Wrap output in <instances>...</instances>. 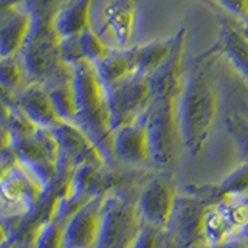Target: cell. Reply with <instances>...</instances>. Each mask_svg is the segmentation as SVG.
I'll return each mask as SVG.
<instances>
[{
	"label": "cell",
	"instance_id": "obj_1",
	"mask_svg": "<svg viewBox=\"0 0 248 248\" xmlns=\"http://www.w3.org/2000/svg\"><path fill=\"white\" fill-rule=\"evenodd\" d=\"M72 87L75 93V120L79 127L107 161L113 163V127L107 87L101 79L96 65L79 61L72 65Z\"/></svg>",
	"mask_w": 248,
	"mask_h": 248
},
{
	"label": "cell",
	"instance_id": "obj_2",
	"mask_svg": "<svg viewBox=\"0 0 248 248\" xmlns=\"http://www.w3.org/2000/svg\"><path fill=\"white\" fill-rule=\"evenodd\" d=\"M219 115V99L211 76L194 70L178 96V126L182 143L192 157L205 149Z\"/></svg>",
	"mask_w": 248,
	"mask_h": 248
},
{
	"label": "cell",
	"instance_id": "obj_3",
	"mask_svg": "<svg viewBox=\"0 0 248 248\" xmlns=\"http://www.w3.org/2000/svg\"><path fill=\"white\" fill-rule=\"evenodd\" d=\"M30 14V30L19 53L28 81L51 87L72 79V65L65 64L62 58V37L54 28L56 16L50 13Z\"/></svg>",
	"mask_w": 248,
	"mask_h": 248
},
{
	"label": "cell",
	"instance_id": "obj_4",
	"mask_svg": "<svg viewBox=\"0 0 248 248\" xmlns=\"http://www.w3.org/2000/svg\"><path fill=\"white\" fill-rule=\"evenodd\" d=\"M144 123L149 135L151 161L160 166L172 165L177 157L178 141H182L178 126V96L154 95L144 112Z\"/></svg>",
	"mask_w": 248,
	"mask_h": 248
},
{
	"label": "cell",
	"instance_id": "obj_5",
	"mask_svg": "<svg viewBox=\"0 0 248 248\" xmlns=\"http://www.w3.org/2000/svg\"><path fill=\"white\" fill-rule=\"evenodd\" d=\"M144 228L137 202L108 191L103 203L99 237L95 248H134Z\"/></svg>",
	"mask_w": 248,
	"mask_h": 248
},
{
	"label": "cell",
	"instance_id": "obj_6",
	"mask_svg": "<svg viewBox=\"0 0 248 248\" xmlns=\"http://www.w3.org/2000/svg\"><path fill=\"white\" fill-rule=\"evenodd\" d=\"M216 203V200L199 191L178 196L172 219L165 230L178 248L205 247V219Z\"/></svg>",
	"mask_w": 248,
	"mask_h": 248
},
{
	"label": "cell",
	"instance_id": "obj_7",
	"mask_svg": "<svg viewBox=\"0 0 248 248\" xmlns=\"http://www.w3.org/2000/svg\"><path fill=\"white\" fill-rule=\"evenodd\" d=\"M106 87L113 132L141 118L154 99L151 76L134 75Z\"/></svg>",
	"mask_w": 248,
	"mask_h": 248
},
{
	"label": "cell",
	"instance_id": "obj_8",
	"mask_svg": "<svg viewBox=\"0 0 248 248\" xmlns=\"http://www.w3.org/2000/svg\"><path fill=\"white\" fill-rule=\"evenodd\" d=\"M104 197L106 194H101L90 199L72 214L64 228L62 248H95L103 220Z\"/></svg>",
	"mask_w": 248,
	"mask_h": 248
},
{
	"label": "cell",
	"instance_id": "obj_9",
	"mask_svg": "<svg viewBox=\"0 0 248 248\" xmlns=\"http://www.w3.org/2000/svg\"><path fill=\"white\" fill-rule=\"evenodd\" d=\"M177 200L178 192L168 180L163 178L152 180L137 202L138 213L144 225H149L158 231H165L172 219Z\"/></svg>",
	"mask_w": 248,
	"mask_h": 248
},
{
	"label": "cell",
	"instance_id": "obj_10",
	"mask_svg": "<svg viewBox=\"0 0 248 248\" xmlns=\"http://www.w3.org/2000/svg\"><path fill=\"white\" fill-rule=\"evenodd\" d=\"M19 108L33 121L37 127L54 129L59 124L65 123L61 120L54 104L51 101L48 89L42 84L28 82L22 90L14 95Z\"/></svg>",
	"mask_w": 248,
	"mask_h": 248
},
{
	"label": "cell",
	"instance_id": "obj_11",
	"mask_svg": "<svg viewBox=\"0 0 248 248\" xmlns=\"http://www.w3.org/2000/svg\"><path fill=\"white\" fill-rule=\"evenodd\" d=\"M113 158L129 165H141L151 161V146L144 115L135 123L115 130Z\"/></svg>",
	"mask_w": 248,
	"mask_h": 248
},
{
	"label": "cell",
	"instance_id": "obj_12",
	"mask_svg": "<svg viewBox=\"0 0 248 248\" xmlns=\"http://www.w3.org/2000/svg\"><path fill=\"white\" fill-rule=\"evenodd\" d=\"M138 10L134 0H110L103 10L104 31H110L116 41V48L132 46L137 34Z\"/></svg>",
	"mask_w": 248,
	"mask_h": 248
},
{
	"label": "cell",
	"instance_id": "obj_13",
	"mask_svg": "<svg viewBox=\"0 0 248 248\" xmlns=\"http://www.w3.org/2000/svg\"><path fill=\"white\" fill-rule=\"evenodd\" d=\"M188 42V30L185 27L175 34V45L172 53L165 61L157 72L151 76L154 95H175L180 96L183 89V64H185V50Z\"/></svg>",
	"mask_w": 248,
	"mask_h": 248
},
{
	"label": "cell",
	"instance_id": "obj_14",
	"mask_svg": "<svg viewBox=\"0 0 248 248\" xmlns=\"http://www.w3.org/2000/svg\"><path fill=\"white\" fill-rule=\"evenodd\" d=\"M31 14L20 5L0 17V58L17 56L25 42Z\"/></svg>",
	"mask_w": 248,
	"mask_h": 248
},
{
	"label": "cell",
	"instance_id": "obj_15",
	"mask_svg": "<svg viewBox=\"0 0 248 248\" xmlns=\"http://www.w3.org/2000/svg\"><path fill=\"white\" fill-rule=\"evenodd\" d=\"M219 48L248 79V34L227 17H220Z\"/></svg>",
	"mask_w": 248,
	"mask_h": 248
},
{
	"label": "cell",
	"instance_id": "obj_16",
	"mask_svg": "<svg viewBox=\"0 0 248 248\" xmlns=\"http://www.w3.org/2000/svg\"><path fill=\"white\" fill-rule=\"evenodd\" d=\"M95 65L101 79H103L106 85L121 82L130 76L138 75L135 46H130V48L126 50H120V48L110 50L107 53V56Z\"/></svg>",
	"mask_w": 248,
	"mask_h": 248
},
{
	"label": "cell",
	"instance_id": "obj_17",
	"mask_svg": "<svg viewBox=\"0 0 248 248\" xmlns=\"http://www.w3.org/2000/svg\"><path fill=\"white\" fill-rule=\"evenodd\" d=\"M93 0H68L54 19V28L59 36H79L90 27V8Z\"/></svg>",
	"mask_w": 248,
	"mask_h": 248
},
{
	"label": "cell",
	"instance_id": "obj_18",
	"mask_svg": "<svg viewBox=\"0 0 248 248\" xmlns=\"http://www.w3.org/2000/svg\"><path fill=\"white\" fill-rule=\"evenodd\" d=\"M175 45V34L163 41H154L149 44L135 46L137 73L144 76H152L157 70L165 64V61L172 53Z\"/></svg>",
	"mask_w": 248,
	"mask_h": 248
},
{
	"label": "cell",
	"instance_id": "obj_19",
	"mask_svg": "<svg viewBox=\"0 0 248 248\" xmlns=\"http://www.w3.org/2000/svg\"><path fill=\"white\" fill-rule=\"evenodd\" d=\"M199 192L211 197L217 203L230 199L248 197V161H244L239 168L225 177L219 185L208 186V188L205 186V188H200Z\"/></svg>",
	"mask_w": 248,
	"mask_h": 248
},
{
	"label": "cell",
	"instance_id": "obj_20",
	"mask_svg": "<svg viewBox=\"0 0 248 248\" xmlns=\"http://www.w3.org/2000/svg\"><path fill=\"white\" fill-rule=\"evenodd\" d=\"M203 232H205V247L220 245L237 237L234 228H232L228 216L220 203H216L208 211Z\"/></svg>",
	"mask_w": 248,
	"mask_h": 248
},
{
	"label": "cell",
	"instance_id": "obj_21",
	"mask_svg": "<svg viewBox=\"0 0 248 248\" xmlns=\"http://www.w3.org/2000/svg\"><path fill=\"white\" fill-rule=\"evenodd\" d=\"M46 89L50 92L54 108H56L61 120L65 123H73L76 107H75V93L72 87V79L54 84Z\"/></svg>",
	"mask_w": 248,
	"mask_h": 248
},
{
	"label": "cell",
	"instance_id": "obj_22",
	"mask_svg": "<svg viewBox=\"0 0 248 248\" xmlns=\"http://www.w3.org/2000/svg\"><path fill=\"white\" fill-rule=\"evenodd\" d=\"M0 85L11 95H16L27 85L25 73L16 56L0 58Z\"/></svg>",
	"mask_w": 248,
	"mask_h": 248
},
{
	"label": "cell",
	"instance_id": "obj_23",
	"mask_svg": "<svg viewBox=\"0 0 248 248\" xmlns=\"http://www.w3.org/2000/svg\"><path fill=\"white\" fill-rule=\"evenodd\" d=\"M65 223L58 217L51 216L45 220L37 231L34 248H62V237H64Z\"/></svg>",
	"mask_w": 248,
	"mask_h": 248
},
{
	"label": "cell",
	"instance_id": "obj_24",
	"mask_svg": "<svg viewBox=\"0 0 248 248\" xmlns=\"http://www.w3.org/2000/svg\"><path fill=\"white\" fill-rule=\"evenodd\" d=\"M79 45L81 51L85 61L92 62V64H98L99 61H103L110 48L103 42V39L98 33H95L90 27L82 31L79 34Z\"/></svg>",
	"mask_w": 248,
	"mask_h": 248
},
{
	"label": "cell",
	"instance_id": "obj_25",
	"mask_svg": "<svg viewBox=\"0 0 248 248\" xmlns=\"http://www.w3.org/2000/svg\"><path fill=\"white\" fill-rule=\"evenodd\" d=\"M225 124L227 129L234 138V141L242 152L245 161H248V116L239 112H230L225 116Z\"/></svg>",
	"mask_w": 248,
	"mask_h": 248
},
{
	"label": "cell",
	"instance_id": "obj_26",
	"mask_svg": "<svg viewBox=\"0 0 248 248\" xmlns=\"http://www.w3.org/2000/svg\"><path fill=\"white\" fill-rule=\"evenodd\" d=\"M158 232H160L158 230L149 227V225H144V228L135 242L134 248H160Z\"/></svg>",
	"mask_w": 248,
	"mask_h": 248
},
{
	"label": "cell",
	"instance_id": "obj_27",
	"mask_svg": "<svg viewBox=\"0 0 248 248\" xmlns=\"http://www.w3.org/2000/svg\"><path fill=\"white\" fill-rule=\"evenodd\" d=\"M225 10L239 17H248V0H217Z\"/></svg>",
	"mask_w": 248,
	"mask_h": 248
},
{
	"label": "cell",
	"instance_id": "obj_28",
	"mask_svg": "<svg viewBox=\"0 0 248 248\" xmlns=\"http://www.w3.org/2000/svg\"><path fill=\"white\" fill-rule=\"evenodd\" d=\"M11 146H13L11 132L0 124V155L8 152V151H11Z\"/></svg>",
	"mask_w": 248,
	"mask_h": 248
},
{
	"label": "cell",
	"instance_id": "obj_29",
	"mask_svg": "<svg viewBox=\"0 0 248 248\" xmlns=\"http://www.w3.org/2000/svg\"><path fill=\"white\" fill-rule=\"evenodd\" d=\"M202 248H248V239H245V237H236V239H231V240H228V242L220 244V245L202 247Z\"/></svg>",
	"mask_w": 248,
	"mask_h": 248
},
{
	"label": "cell",
	"instance_id": "obj_30",
	"mask_svg": "<svg viewBox=\"0 0 248 248\" xmlns=\"http://www.w3.org/2000/svg\"><path fill=\"white\" fill-rule=\"evenodd\" d=\"M25 0H0V17L19 8Z\"/></svg>",
	"mask_w": 248,
	"mask_h": 248
},
{
	"label": "cell",
	"instance_id": "obj_31",
	"mask_svg": "<svg viewBox=\"0 0 248 248\" xmlns=\"http://www.w3.org/2000/svg\"><path fill=\"white\" fill-rule=\"evenodd\" d=\"M0 99H3V101H10V103H16V98L14 95H11L10 92H6L2 85H0Z\"/></svg>",
	"mask_w": 248,
	"mask_h": 248
}]
</instances>
